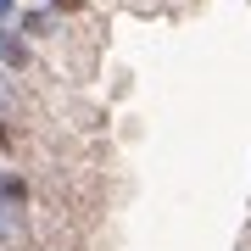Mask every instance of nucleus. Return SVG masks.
Segmentation results:
<instances>
[{
  "instance_id": "7ed1b4c3",
  "label": "nucleus",
  "mask_w": 251,
  "mask_h": 251,
  "mask_svg": "<svg viewBox=\"0 0 251 251\" xmlns=\"http://www.w3.org/2000/svg\"><path fill=\"white\" fill-rule=\"evenodd\" d=\"M84 6H90V0H50L56 17H73V11H84Z\"/></svg>"
},
{
  "instance_id": "f257e3e1",
  "label": "nucleus",
  "mask_w": 251,
  "mask_h": 251,
  "mask_svg": "<svg viewBox=\"0 0 251 251\" xmlns=\"http://www.w3.org/2000/svg\"><path fill=\"white\" fill-rule=\"evenodd\" d=\"M0 62L23 73L28 62H34V50H28V39H23V34H6V28H0Z\"/></svg>"
},
{
  "instance_id": "f03ea898",
  "label": "nucleus",
  "mask_w": 251,
  "mask_h": 251,
  "mask_svg": "<svg viewBox=\"0 0 251 251\" xmlns=\"http://www.w3.org/2000/svg\"><path fill=\"white\" fill-rule=\"evenodd\" d=\"M17 34H23V39H45V34H56V11H50V6H45V11H28Z\"/></svg>"
}]
</instances>
